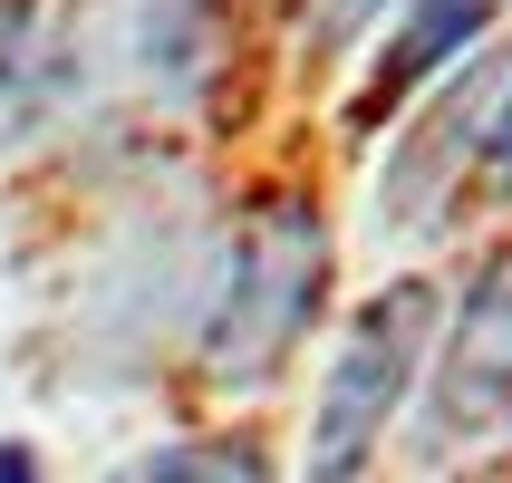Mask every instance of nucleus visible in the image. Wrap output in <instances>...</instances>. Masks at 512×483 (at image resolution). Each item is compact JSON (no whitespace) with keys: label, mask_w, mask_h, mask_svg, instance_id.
<instances>
[{"label":"nucleus","mask_w":512,"mask_h":483,"mask_svg":"<svg viewBox=\"0 0 512 483\" xmlns=\"http://www.w3.org/2000/svg\"><path fill=\"white\" fill-rule=\"evenodd\" d=\"M368 10H377V0H319V29H329V39H348Z\"/></svg>","instance_id":"0eeeda50"},{"label":"nucleus","mask_w":512,"mask_h":483,"mask_svg":"<svg viewBox=\"0 0 512 483\" xmlns=\"http://www.w3.org/2000/svg\"><path fill=\"white\" fill-rule=\"evenodd\" d=\"M319 281H329V232H319L310 203H261L242 242H232V281L213 300V358L232 377H261L319 310Z\"/></svg>","instance_id":"f03ea898"},{"label":"nucleus","mask_w":512,"mask_h":483,"mask_svg":"<svg viewBox=\"0 0 512 483\" xmlns=\"http://www.w3.org/2000/svg\"><path fill=\"white\" fill-rule=\"evenodd\" d=\"M512 406V252L484 261V281L464 290L455 339L435 358V397H426V445H464Z\"/></svg>","instance_id":"7ed1b4c3"},{"label":"nucleus","mask_w":512,"mask_h":483,"mask_svg":"<svg viewBox=\"0 0 512 483\" xmlns=\"http://www.w3.org/2000/svg\"><path fill=\"white\" fill-rule=\"evenodd\" d=\"M0 483H39V464H29V445H0Z\"/></svg>","instance_id":"6e6552de"},{"label":"nucleus","mask_w":512,"mask_h":483,"mask_svg":"<svg viewBox=\"0 0 512 483\" xmlns=\"http://www.w3.org/2000/svg\"><path fill=\"white\" fill-rule=\"evenodd\" d=\"M426 329H435V281H397V290H377L368 310H358L339 368L319 387V416H310V483H358L368 474L397 397L416 387Z\"/></svg>","instance_id":"f257e3e1"},{"label":"nucleus","mask_w":512,"mask_h":483,"mask_svg":"<svg viewBox=\"0 0 512 483\" xmlns=\"http://www.w3.org/2000/svg\"><path fill=\"white\" fill-rule=\"evenodd\" d=\"M116 483H271V464H261V445H165V455H145L136 474Z\"/></svg>","instance_id":"39448f33"},{"label":"nucleus","mask_w":512,"mask_h":483,"mask_svg":"<svg viewBox=\"0 0 512 483\" xmlns=\"http://www.w3.org/2000/svg\"><path fill=\"white\" fill-rule=\"evenodd\" d=\"M512 0H416L397 20V39H387V68H377V97H397V87L435 78L445 58H464L474 39H484L493 20H503Z\"/></svg>","instance_id":"20e7f679"},{"label":"nucleus","mask_w":512,"mask_h":483,"mask_svg":"<svg viewBox=\"0 0 512 483\" xmlns=\"http://www.w3.org/2000/svg\"><path fill=\"white\" fill-rule=\"evenodd\" d=\"M484 184H493V194H512V97L493 107V126H484Z\"/></svg>","instance_id":"423d86ee"}]
</instances>
